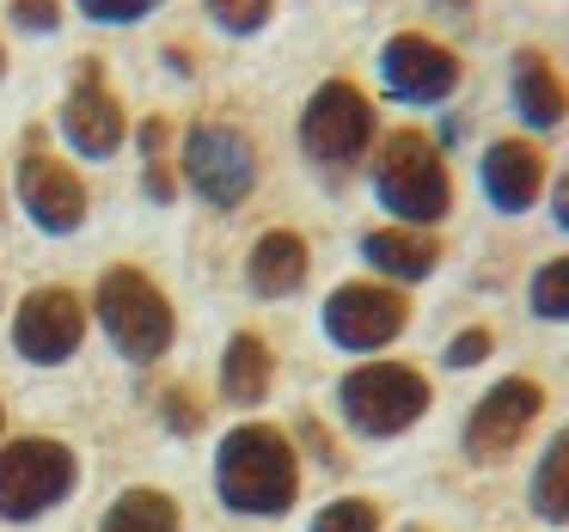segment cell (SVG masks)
Wrapping results in <instances>:
<instances>
[{
    "label": "cell",
    "mask_w": 569,
    "mask_h": 532,
    "mask_svg": "<svg viewBox=\"0 0 569 532\" xmlns=\"http://www.w3.org/2000/svg\"><path fill=\"white\" fill-rule=\"evenodd\" d=\"M153 7H160V0H80V13L99 19V26H129V19L153 13Z\"/></svg>",
    "instance_id": "d4e9b609"
},
{
    "label": "cell",
    "mask_w": 569,
    "mask_h": 532,
    "mask_svg": "<svg viewBox=\"0 0 569 532\" xmlns=\"http://www.w3.org/2000/svg\"><path fill=\"white\" fill-rule=\"evenodd\" d=\"M99 324L129 361H160L172 349V307L141 270H111L99 282Z\"/></svg>",
    "instance_id": "5b68a950"
},
{
    "label": "cell",
    "mask_w": 569,
    "mask_h": 532,
    "mask_svg": "<svg viewBox=\"0 0 569 532\" xmlns=\"http://www.w3.org/2000/svg\"><path fill=\"white\" fill-rule=\"evenodd\" d=\"M490 343H496V337L483 331V324H471V331H459L453 343H447V368H478V361L490 355Z\"/></svg>",
    "instance_id": "484cf974"
},
{
    "label": "cell",
    "mask_w": 569,
    "mask_h": 532,
    "mask_svg": "<svg viewBox=\"0 0 569 532\" xmlns=\"http://www.w3.org/2000/svg\"><path fill=\"white\" fill-rule=\"evenodd\" d=\"M337 410L356 434L368 441H392V434L417 429L422 410H429V380L405 361H361L343 373L337 385Z\"/></svg>",
    "instance_id": "3957f363"
},
{
    "label": "cell",
    "mask_w": 569,
    "mask_h": 532,
    "mask_svg": "<svg viewBox=\"0 0 569 532\" xmlns=\"http://www.w3.org/2000/svg\"><path fill=\"white\" fill-rule=\"evenodd\" d=\"M307 270H312V251H307V239L288 233V227L263 233L258 245H251V258H246L251 294H263V300H288L295 288H307Z\"/></svg>",
    "instance_id": "e0dca14e"
},
{
    "label": "cell",
    "mask_w": 569,
    "mask_h": 532,
    "mask_svg": "<svg viewBox=\"0 0 569 532\" xmlns=\"http://www.w3.org/2000/svg\"><path fill=\"white\" fill-rule=\"evenodd\" d=\"M410 324V307L392 282H343L325 300V337L349 355H373V349L398 343Z\"/></svg>",
    "instance_id": "ba28073f"
},
{
    "label": "cell",
    "mask_w": 569,
    "mask_h": 532,
    "mask_svg": "<svg viewBox=\"0 0 569 532\" xmlns=\"http://www.w3.org/2000/svg\"><path fill=\"white\" fill-rule=\"evenodd\" d=\"M508 92H515V111L527 129H557L569 117V87H563V74L551 68L545 50H515Z\"/></svg>",
    "instance_id": "9a60e30c"
},
{
    "label": "cell",
    "mask_w": 569,
    "mask_h": 532,
    "mask_svg": "<svg viewBox=\"0 0 569 532\" xmlns=\"http://www.w3.org/2000/svg\"><path fill=\"white\" fill-rule=\"evenodd\" d=\"M166 422H172V434H197L202 429V404L190 385H166Z\"/></svg>",
    "instance_id": "cb8c5ba5"
},
{
    "label": "cell",
    "mask_w": 569,
    "mask_h": 532,
    "mask_svg": "<svg viewBox=\"0 0 569 532\" xmlns=\"http://www.w3.org/2000/svg\"><path fill=\"white\" fill-rule=\"evenodd\" d=\"M373 197L392 214V227H422L447 221L453 209V178L435 148V135L422 129H392L386 141H373Z\"/></svg>",
    "instance_id": "7a4b0ae2"
},
{
    "label": "cell",
    "mask_w": 569,
    "mask_h": 532,
    "mask_svg": "<svg viewBox=\"0 0 569 532\" xmlns=\"http://www.w3.org/2000/svg\"><path fill=\"white\" fill-rule=\"evenodd\" d=\"M361 258H368L373 275H386L392 288H405V282L435 275L441 245H435V233H422V227H373V233L361 239Z\"/></svg>",
    "instance_id": "2e32d148"
},
{
    "label": "cell",
    "mask_w": 569,
    "mask_h": 532,
    "mask_svg": "<svg viewBox=\"0 0 569 532\" xmlns=\"http://www.w3.org/2000/svg\"><path fill=\"white\" fill-rule=\"evenodd\" d=\"M478 178H483V197L496 202L502 214H527L545 190V153L532 141L508 135V141H490L478 160Z\"/></svg>",
    "instance_id": "5bb4252c"
},
{
    "label": "cell",
    "mask_w": 569,
    "mask_h": 532,
    "mask_svg": "<svg viewBox=\"0 0 569 532\" xmlns=\"http://www.w3.org/2000/svg\"><path fill=\"white\" fill-rule=\"evenodd\" d=\"M0 74H7V50H0Z\"/></svg>",
    "instance_id": "1f68e13d"
},
{
    "label": "cell",
    "mask_w": 569,
    "mask_h": 532,
    "mask_svg": "<svg viewBox=\"0 0 569 532\" xmlns=\"http://www.w3.org/2000/svg\"><path fill=\"white\" fill-rule=\"evenodd\" d=\"M270 343H263L258 331H239L233 343H227L221 355V392L233 398V404H263V392H270Z\"/></svg>",
    "instance_id": "ac0fdd59"
},
{
    "label": "cell",
    "mask_w": 569,
    "mask_h": 532,
    "mask_svg": "<svg viewBox=\"0 0 569 532\" xmlns=\"http://www.w3.org/2000/svg\"><path fill=\"white\" fill-rule=\"evenodd\" d=\"M539 410H545V385H539V380H527V373H508V380H496L490 392L471 404V416H466V453L478 459V465L508 459V453H515V446L532 434Z\"/></svg>",
    "instance_id": "9c48e42d"
},
{
    "label": "cell",
    "mask_w": 569,
    "mask_h": 532,
    "mask_svg": "<svg viewBox=\"0 0 569 532\" xmlns=\"http://www.w3.org/2000/svg\"><path fill=\"white\" fill-rule=\"evenodd\" d=\"M68 490H74V453L62 441L26 434L0 446V520H38L68 502Z\"/></svg>",
    "instance_id": "8992f818"
},
{
    "label": "cell",
    "mask_w": 569,
    "mask_h": 532,
    "mask_svg": "<svg viewBox=\"0 0 569 532\" xmlns=\"http://www.w3.org/2000/svg\"><path fill=\"white\" fill-rule=\"evenodd\" d=\"M435 7H447V13H471V0H435Z\"/></svg>",
    "instance_id": "4dcf8cb0"
},
{
    "label": "cell",
    "mask_w": 569,
    "mask_h": 532,
    "mask_svg": "<svg viewBox=\"0 0 569 532\" xmlns=\"http://www.w3.org/2000/svg\"><path fill=\"white\" fill-rule=\"evenodd\" d=\"M307 532H380V502L368 495H343V502H325L312 514Z\"/></svg>",
    "instance_id": "7402d4cb"
},
{
    "label": "cell",
    "mask_w": 569,
    "mask_h": 532,
    "mask_svg": "<svg viewBox=\"0 0 569 532\" xmlns=\"http://www.w3.org/2000/svg\"><path fill=\"white\" fill-rule=\"evenodd\" d=\"M0 429H7V410H0Z\"/></svg>",
    "instance_id": "836d02e7"
},
{
    "label": "cell",
    "mask_w": 569,
    "mask_h": 532,
    "mask_svg": "<svg viewBox=\"0 0 569 532\" xmlns=\"http://www.w3.org/2000/svg\"><path fill=\"white\" fill-rule=\"evenodd\" d=\"M62 135H68V148H74L80 160H111V153L123 148L129 123H123L117 92L104 87V68L99 62L80 68L74 92H68V104H62Z\"/></svg>",
    "instance_id": "7c38bea8"
},
{
    "label": "cell",
    "mask_w": 569,
    "mask_h": 532,
    "mask_svg": "<svg viewBox=\"0 0 569 532\" xmlns=\"http://www.w3.org/2000/svg\"><path fill=\"white\" fill-rule=\"evenodd\" d=\"M99 532H178V502L166 490H123Z\"/></svg>",
    "instance_id": "ffe728a7"
},
{
    "label": "cell",
    "mask_w": 569,
    "mask_h": 532,
    "mask_svg": "<svg viewBox=\"0 0 569 532\" xmlns=\"http://www.w3.org/2000/svg\"><path fill=\"white\" fill-rule=\"evenodd\" d=\"M527 502L545 526H569V429L551 434V446L539 453L532 465V483H527Z\"/></svg>",
    "instance_id": "d6986e66"
},
{
    "label": "cell",
    "mask_w": 569,
    "mask_h": 532,
    "mask_svg": "<svg viewBox=\"0 0 569 532\" xmlns=\"http://www.w3.org/2000/svg\"><path fill=\"white\" fill-rule=\"evenodd\" d=\"M141 153H148V160H160V148H166V123H160V117H153V123H141Z\"/></svg>",
    "instance_id": "f1b7e54d"
},
{
    "label": "cell",
    "mask_w": 569,
    "mask_h": 532,
    "mask_svg": "<svg viewBox=\"0 0 569 532\" xmlns=\"http://www.w3.org/2000/svg\"><path fill=\"white\" fill-rule=\"evenodd\" d=\"M373 141H380V117H373V99L356 80H325L300 111V148L325 172L361 165L373 153Z\"/></svg>",
    "instance_id": "277c9868"
},
{
    "label": "cell",
    "mask_w": 569,
    "mask_h": 532,
    "mask_svg": "<svg viewBox=\"0 0 569 532\" xmlns=\"http://www.w3.org/2000/svg\"><path fill=\"white\" fill-rule=\"evenodd\" d=\"M13 19L26 31H56L62 26V0H13Z\"/></svg>",
    "instance_id": "4316f807"
},
{
    "label": "cell",
    "mask_w": 569,
    "mask_h": 532,
    "mask_svg": "<svg viewBox=\"0 0 569 532\" xmlns=\"http://www.w3.org/2000/svg\"><path fill=\"white\" fill-rule=\"evenodd\" d=\"M405 532H429V526H405Z\"/></svg>",
    "instance_id": "d6a6232c"
},
{
    "label": "cell",
    "mask_w": 569,
    "mask_h": 532,
    "mask_svg": "<svg viewBox=\"0 0 569 532\" xmlns=\"http://www.w3.org/2000/svg\"><path fill=\"white\" fill-rule=\"evenodd\" d=\"M19 197H26V214L43 227V233H74L87 221V184L68 160H56L50 148H31L19 160Z\"/></svg>",
    "instance_id": "4fadbf2b"
},
{
    "label": "cell",
    "mask_w": 569,
    "mask_h": 532,
    "mask_svg": "<svg viewBox=\"0 0 569 532\" xmlns=\"http://www.w3.org/2000/svg\"><path fill=\"white\" fill-rule=\"evenodd\" d=\"M527 300H532V312H539V319H551V324H569V258H551V263H539V270H532V288H527Z\"/></svg>",
    "instance_id": "44dd1931"
},
{
    "label": "cell",
    "mask_w": 569,
    "mask_h": 532,
    "mask_svg": "<svg viewBox=\"0 0 569 532\" xmlns=\"http://www.w3.org/2000/svg\"><path fill=\"white\" fill-rule=\"evenodd\" d=\"M214 490L233 514H288L300 495V459L295 441L270 422H239L214 453Z\"/></svg>",
    "instance_id": "6da1fadb"
},
{
    "label": "cell",
    "mask_w": 569,
    "mask_h": 532,
    "mask_svg": "<svg viewBox=\"0 0 569 532\" xmlns=\"http://www.w3.org/2000/svg\"><path fill=\"white\" fill-rule=\"evenodd\" d=\"M184 184L214 209H239L258 184V148L227 123H197L184 135Z\"/></svg>",
    "instance_id": "52a82bcc"
},
{
    "label": "cell",
    "mask_w": 569,
    "mask_h": 532,
    "mask_svg": "<svg viewBox=\"0 0 569 532\" xmlns=\"http://www.w3.org/2000/svg\"><path fill=\"white\" fill-rule=\"evenodd\" d=\"M459 56L447 43H435L429 31H398L380 50V87L398 104H441L459 92Z\"/></svg>",
    "instance_id": "30bf717a"
},
{
    "label": "cell",
    "mask_w": 569,
    "mask_h": 532,
    "mask_svg": "<svg viewBox=\"0 0 569 532\" xmlns=\"http://www.w3.org/2000/svg\"><path fill=\"white\" fill-rule=\"evenodd\" d=\"M148 197L153 202H172V172H166L160 160H148Z\"/></svg>",
    "instance_id": "83f0119b"
},
{
    "label": "cell",
    "mask_w": 569,
    "mask_h": 532,
    "mask_svg": "<svg viewBox=\"0 0 569 532\" xmlns=\"http://www.w3.org/2000/svg\"><path fill=\"white\" fill-rule=\"evenodd\" d=\"M551 214H557V227L569 233V172L557 178V190H551Z\"/></svg>",
    "instance_id": "f546056e"
},
{
    "label": "cell",
    "mask_w": 569,
    "mask_h": 532,
    "mask_svg": "<svg viewBox=\"0 0 569 532\" xmlns=\"http://www.w3.org/2000/svg\"><path fill=\"white\" fill-rule=\"evenodd\" d=\"M202 7L214 13V26L239 31V38H246V31H263L270 13H276V0H202Z\"/></svg>",
    "instance_id": "603a6c76"
},
{
    "label": "cell",
    "mask_w": 569,
    "mask_h": 532,
    "mask_svg": "<svg viewBox=\"0 0 569 532\" xmlns=\"http://www.w3.org/2000/svg\"><path fill=\"white\" fill-rule=\"evenodd\" d=\"M80 337H87V307L68 288H31L26 307L13 312V349L38 368H62Z\"/></svg>",
    "instance_id": "8fae6325"
}]
</instances>
